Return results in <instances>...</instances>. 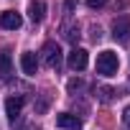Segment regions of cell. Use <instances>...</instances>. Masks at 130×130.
I'll return each instance as SVG.
<instances>
[{
  "instance_id": "obj_12",
  "label": "cell",
  "mask_w": 130,
  "mask_h": 130,
  "mask_svg": "<svg viewBox=\"0 0 130 130\" xmlns=\"http://www.w3.org/2000/svg\"><path fill=\"white\" fill-rule=\"evenodd\" d=\"M94 94H97V100L100 102H112L115 100V89H110V87H94Z\"/></svg>"
},
{
  "instance_id": "obj_18",
  "label": "cell",
  "mask_w": 130,
  "mask_h": 130,
  "mask_svg": "<svg viewBox=\"0 0 130 130\" xmlns=\"http://www.w3.org/2000/svg\"><path fill=\"white\" fill-rule=\"evenodd\" d=\"M122 120L130 125V107H125V112H122Z\"/></svg>"
},
{
  "instance_id": "obj_15",
  "label": "cell",
  "mask_w": 130,
  "mask_h": 130,
  "mask_svg": "<svg viewBox=\"0 0 130 130\" xmlns=\"http://www.w3.org/2000/svg\"><path fill=\"white\" fill-rule=\"evenodd\" d=\"M92 38H94V41H100V38H102V31H100V26H92Z\"/></svg>"
},
{
  "instance_id": "obj_2",
  "label": "cell",
  "mask_w": 130,
  "mask_h": 130,
  "mask_svg": "<svg viewBox=\"0 0 130 130\" xmlns=\"http://www.w3.org/2000/svg\"><path fill=\"white\" fill-rule=\"evenodd\" d=\"M43 64L48 69H59L61 67V48L54 43V41H48L46 46H43Z\"/></svg>"
},
{
  "instance_id": "obj_19",
  "label": "cell",
  "mask_w": 130,
  "mask_h": 130,
  "mask_svg": "<svg viewBox=\"0 0 130 130\" xmlns=\"http://www.w3.org/2000/svg\"><path fill=\"white\" fill-rule=\"evenodd\" d=\"M26 130H38V127H33V125H31V127H26Z\"/></svg>"
},
{
  "instance_id": "obj_11",
  "label": "cell",
  "mask_w": 130,
  "mask_h": 130,
  "mask_svg": "<svg viewBox=\"0 0 130 130\" xmlns=\"http://www.w3.org/2000/svg\"><path fill=\"white\" fill-rule=\"evenodd\" d=\"M61 33H64V38H67L69 43H77L79 41V26L77 23H67V26L61 28Z\"/></svg>"
},
{
  "instance_id": "obj_16",
  "label": "cell",
  "mask_w": 130,
  "mask_h": 130,
  "mask_svg": "<svg viewBox=\"0 0 130 130\" xmlns=\"http://www.w3.org/2000/svg\"><path fill=\"white\" fill-rule=\"evenodd\" d=\"M79 87H82L79 79H72V82H69V92H74V89H79Z\"/></svg>"
},
{
  "instance_id": "obj_8",
  "label": "cell",
  "mask_w": 130,
  "mask_h": 130,
  "mask_svg": "<svg viewBox=\"0 0 130 130\" xmlns=\"http://www.w3.org/2000/svg\"><path fill=\"white\" fill-rule=\"evenodd\" d=\"M21 110H23V97H21V94H18V97H8V100H5V112H8L10 122H15V120H18Z\"/></svg>"
},
{
  "instance_id": "obj_10",
  "label": "cell",
  "mask_w": 130,
  "mask_h": 130,
  "mask_svg": "<svg viewBox=\"0 0 130 130\" xmlns=\"http://www.w3.org/2000/svg\"><path fill=\"white\" fill-rule=\"evenodd\" d=\"M13 74V61H10V54L3 51L0 54V79H10Z\"/></svg>"
},
{
  "instance_id": "obj_6",
  "label": "cell",
  "mask_w": 130,
  "mask_h": 130,
  "mask_svg": "<svg viewBox=\"0 0 130 130\" xmlns=\"http://www.w3.org/2000/svg\"><path fill=\"white\" fill-rule=\"evenodd\" d=\"M23 23V18L15 13V10H5V13H0V26L8 28V31H18Z\"/></svg>"
},
{
  "instance_id": "obj_7",
  "label": "cell",
  "mask_w": 130,
  "mask_h": 130,
  "mask_svg": "<svg viewBox=\"0 0 130 130\" xmlns=\"http://www.w3.org/2000/svg\"><path fill=\"white\" fill-rule=\"evenodd\" d=\"M21 69H23V74H36L38 72V56L33 51L21 54Z\"/></svg>"
},
{
  "instance_id": "obj_13",
  "label": "cell",
  "mask_w": 130,
  "mask_h": 130,
  "mask_svg": "<svg viewBox=\"0 0 130 130\" xmlns=\"http://www.w3.org/2000/svg\"><path fill=\"white\" fill-rule=\"evenodd\" d=\"M107 3H110V0H87V5H89L92 10H97V8H105Z\"/></svg>"
},
{
  "instance_id": "obj_5",
  "label": "cell",
  "mask_w": 130,
  "mask_h": 130,
  "mask_svg": "<svg viewBox=\"0 0 130 130\" xmlns=\"http://www.w3.org/2000/svg\"><path fill=\"white\" fill-rule=\"evenodd\" d=\"M56 125L61 127V130H82V117H77V115H72V112H61V115H56Z\"/></svg>"
},
{
  "instance_id": "obj_17",
  "label": "cell",
  "mask_w": 130,
  "mask_h": 130,
  "mask_svg": "<svg viewBox=\"0 0 130 130\" xmlns=\"http://www.w3.org/2000/svg\"><path fill=\"white\" fill-rule=\"evenodd\" d=\"M64 8H67V10H74V8H77V0H67V3H64Z\"/></svg>"
},
{
  "instance_id": "obj_9",
  "label": "cell",
  "mask_w": 130,
  "mask_h": 130,
  "mask_svg": "<svg viewBox=\"0 0 130 130\" xmlns=\"http://www.w3.org/2000/svg\"><path fill=\"white\" fill-rule=\"evenodd\" d=\"M28 18L33 23H41L46 18V3H41V0H31V3H28Z\"/></svg>"
},
{
  "instance_id": "obj_14",
  "label": "cell",
  "mask_w": 130,
  "mask_h": 130,
  "mask_svg": "<svg viewBox=\"0 0 130 130\" xmlns=\"http://www.w3.org/2000/svg\"><path fill=\"white\" fill-rule=\"evenodd\" d=\"M46 107H48V100H46V97H41V100H38V105H36V115L46 112Z\"/></svg>"
},
{
  "instance_id": "obj_1",
  "label": "cell",
  "mask_w": 130,
  "mask_h": 130,
  "mask_svg": "<svg viewBox=\"0 0 130 130\" xmlns=\"http://www.w3.org/2000/svg\"><path fill=\"white\" fill-rule=\"evenodd\" d=\"M117 69H120V56H117L115 51H102V54H97V74L112 77V74H117Z\"/></svg>"
},
{
  "instance_id": "obj_4",
  "label": "cell",
  "mask_w": 130,
  "mask_h": 130,
  "mask_svg": "<svg viewBox=\"0 0 130 130\" xmlns=\"http://www.w3.org/2000/svg\"><path fill=\"white\" fill-rule=\"evenodd\" d=\"M87 64H89V54L84 51V48H72V54H69V67L74 69V72H82V69H87Z\"/></svg>"
},
{
  "instance_id": "obj_3",
  "label": "cell",
  "mask_w": 130,
  "mask_h": 130,
  "mask_svg": "<svg viewBox=\"0 0 130 130\" xmlns=\"http://www.w3.org/2000/svg\"><path fill=\"white\" fill-rule=\"evenodd\" d=\"M112 36H115V41L127 43L130 41V18H117L112 23Z\"/></svg>"
}]
</instances>
